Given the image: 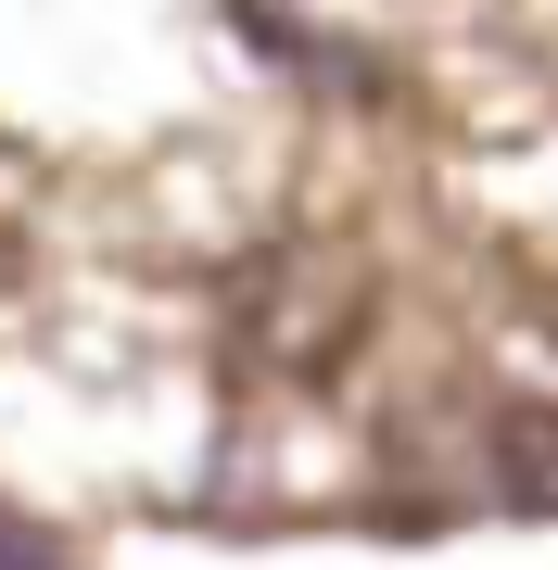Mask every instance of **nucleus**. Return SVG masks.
<instances>
[{"mask_svg":"<svg viewBox=\"0 0 558 570\" xmlns=\"http://www.w3.org/2000/svg\"><path fill=\"white\" fill-rule=\"evenodd\" d=\"M496 508H558V419L546 406H520V419H496Z\"/></svg>","mask_w":558,"mask_h":570,"instance_id":"f257e3e1","label":"nucleus"},{"mask_svg":"<svg viewBox=\"0 0 558 570\" xmlns=\"http://www.w3.org/2000/svg\"><path fill=\"white\" fill-rule=\"evenodd\" d=\"M0 570H63V558H51V546H39L26 520H0Z\"/></svg>","mask_w":558,"mask_h":570,"instance_id":"f03ea898","label":"nucleus"}]
</instances>
